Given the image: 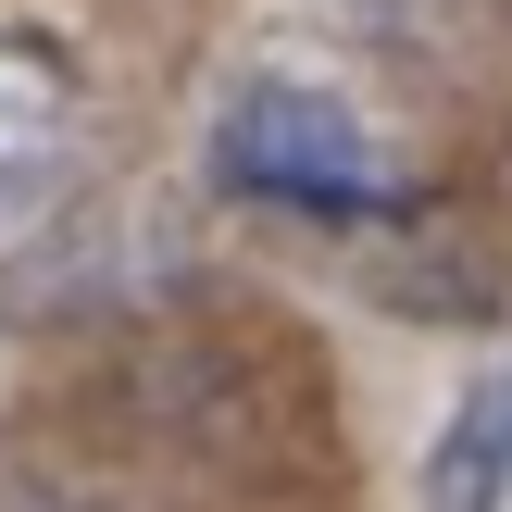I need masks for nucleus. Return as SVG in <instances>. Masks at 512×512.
Here are the masks:
<instances>
[{"instance_id": "nucleus-2", "label": "nucleus", "mask_w": 512, "mask_h": 512, "mask_svg": "<svg viewBox=\"0 0 512 512\" xmlns=\"http://www.w3.org/2000/svg\"><path fill=\"white\" fill-rule=\"evenodd\" d=\"M88 175H100V138H88L75 63L25 13H0V263L63 250L88 213Z\"/></svg>"}, {"instance_id": "nucleus-3", "label": "nucleus", "mask_w": 512, "mask_h": 512, "mask_svg": "<svg viewBox=\"0 0 512 512\" xmlns=\"http://www.w3.org/2000/svg\"><path fill=\"white\" fill-rule=\"evenodd\" d=\"M425 512H512V375H475L425 450Z\"/></svg>"}, {"instance_id": "nucleus-5", "label": "nucleus", "mask_w": 512, "mask_h": 512, "mask_svg": "<svg viewBox=\"0 0 512 512\" xmlns=\"http://www.w3.org/2000/svg\"><path fill=\"white\" fill-rule=\"evenodd\" d=\"M338 13H363V25H388V38H413V25H438V13H463V0H338Z\"/></svg>"}, {"instance_id": "nucleus-1", "label": "nucleus", "mask_w": 512, "mask_h": 512, "mask_svg": "<svg viewBox=\"0 0 512 512\" xmlns=\"http://www.w3.org/2000/svg\"><path fill=\"white\" fill-rule=\"evenodd\" d=\"M213 175L238 200H275V213H313V225H388L400 213V163L313 75H250L213 113Z\"/></svg>"}, {"instance_id": "nucleus-6", "label": "nucleus", "mask_w": 512, "mask_h": 512, "mask_svg": "<svg viewBox=\"0 0 512 512\" xmlns=\"http://www.w3.org/2000/svg\"><path fill=\"white\" fill-rule=\"evenodd\" d=\"M500 188H512V150H500Z\"/></svg>"}, {"instance_id": "nucleus-4", "label": "nucleus", "mask_w": 512, "mask_h": 512, "mask_svg": "<svg viewBox=\"0 0 512 512\" xmlns=\"http://www.w3.org/2000/svg\"><path fill=\"white\" fill-rule=\"evenodd\" d=\"M0 512H100V500H75L50 463H25V450H0Z\"/></svg>"}]
</instances>
